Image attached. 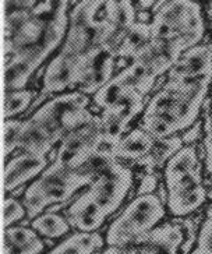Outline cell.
I'll use <instances>...</instances> for the list:
<instances>
[{"instance_id": "6da1fadb", "label": "cell", "mask_w": 212, "mask_h": 254, "mask_svg": "<svg viewBox=\"0 0 212 254\" xmlns=\"http://www.w3.org/2000/svg\"><path fill=\"white\" fill-rule=\"evenodd\" d=\"M212 78H167L147 102L140 127L155 140L182 134L200 120Z\"/></svg>"}, {"instance_id": "7a4b0ae2", "label": "cell", "mask_w": 212, "mask_h": 254, "mask_svg": "<svg viewBox=\"0 0 212 254\" xmlns=\"http://www.w3.org/2000/svg\"><path fill=\"white\" fill-rule=\"evenodd\" d=\"M133 168L114 159L99 171L88 189L64 207L73 229L98 232L107 218L117 212L134 185Z\"/></svg>"}, {"instance_id": "3957f363", "label": "cell", "mask_w": 212, "mask_h": 254, "mask_svg": "<svg viewBox=\"0 0 212 254\" xmlns=\"http://www.w3.org/2000/svg\"><path fill=\"white\" fill-rule=\"evenodd\" d=\"M70 24V10L51 14H32L28 10H11L4 15V58L28 56L42 66L60 48Z\"/></svg>"}, {"instance_id": "277c9868", "label": "cell", "mask_w": 212, "mask_h": 254, "mask_svg": "<svg viewBox=\"0 0 212 254\" xmlns=\"http://www.w3.org/2000/svg\"><path fill=\"white\" fill-rule=\"evenodd\" d=\"M204 161L197 144L183 145L163 166L166 207L173 217H187L200 209L208 198L204 183Z\"/></svg>"}, {"instance_id": "5b68a950", "label": "cell", "mask_w": 212, "mask_h": 254, "mask_svg": "<svg viewBox=\"0 0 212 254\" xmlns=\"http://www.w3.org/2000/svg\"><path fill=\"white\" fill-rule=\"evenodd\" d=\"M94 178L91 173L68 169L52 161L23 193L27 218L34 219L52 205L67 204L77 191L90 186Z\"/></svg>"}, {"instance_id": "8992f818", "label": "cell", "mask_w": 212, "mask_h": 254, "mask_svg": "<svg viewBox=\"0 0 212 254\" xmlns=\"http://www.w3.org/2000/svg\"><path fill=\"white\" fill-rule=\"evenodd\" d=\"M154 39H180L186 45L201 44L205 37V17L197 0H159L152 8Z\"/></svg>"}, {"instance_id": "52a82bcc", "label": "cell", "mask_w": 212, "mask_h": 254, "mask_svg": "<svg viewBox=\"0 0 212 254\" xmlns=\"http://www.w3.org/2000/svg\"><path fill=\"white\" fill-rule=\"evenodd\" d=\"M92 99L81 91H67L49 97L28 119L48 135L54 147L78 125L91 116Z\"/></svg>"}, {"instance_id": "ba28073f", "label": "cell", "mask_w": 212, "mask_h": 254, "mask_svg": "<svg viewBox=\"0 0 212 254\" xmlns=\"http://www.w3.org/2000/svg\"><path fill=\"white\" fill-rule=\"evenodd\" d=\"M165 202L157 193L136 195L106 231L107 246L131 247L165 218Z\"/></svg>"}, {"instance_id": "9c48e42d", "label": "cell", "mask_w": 212, "mask_h": 254, "mask_svg": "<svg viewBox=\"0 0 212 254\" xmlns=\"http://www.w3.org/2000/svg\"><path fill=\"white\" fill-rule=\"evenodd\" d=\"M113 148L106 142L104 123L99 113H92L88 119L73 128L56 147L53 161L74 171L85 172V168L98 151Z\"/></svg>"}, {"instance_id": "30bf717a", "label": "cell", "mask_w": 212, "mask_h": 254, "mask_svg": "<svg viewBox=\"0 0 212 254\" xmlns=\"http://www.w3.org/2000/svg\"><path fill=\"white\" fill-rule=\"evenodd\" d=\"M193 226L190 221H172L158 225L131 247L136 254H183V245Z\"/></svg>"}, {"instance_id": "8fae6325", "label": "cell", "mask_w": 212, "mask_h": 254, "mask_svg": "<svg viewBox=\"0 0 212 254\" xmlns=\"http://www.w3.org/2000/svg\"><path fill=\"white\" fill-rule=\"evenodd\" d=\"M189 46L180 39H154L138 51L133 60L147 67L157 78L170 71Z\"/></svg>"}, {"instance_id": "7c38bea8", "label": "cell", "mask_w": 212, "mask_h": 254, "mask_svg": "<svg viewBox=\"0 0 212 254\" xmlns=\"http://www.w3.org/2000/svg\"><path fill=\"white\" fill-rule=\"evenodd\" d=\"M51 158L48 155L34 154V152H25L17 154L11 159L6 161L4 168V191L8 193H17L23 194L24 186L37 179L41 173L45 171L51 165Z\"/></svg>"}, {"instance_id": "4fadbf2b", "label": "cell", "mask_w": 212, "mask_h": 254, "mask_svg": "<svg viewBox=\"0 0 212 254\" xmlns=\"http://www.w3.org/2000/svg\"><path fill=\"white\" fill-rule=\"evenodd\" d=\"M116 66L117 56L113 48L106 45L97 48L85 62L77 91H81L87 95H94L113 77Z\"/></svg>"}, {"instance_id": "5bb4252c", "label": "cell", "mask_w": 212, "mask_h": 254, "mask_svg": "<svg viewBox=\"0 0 212 254\" xmlns=\"http://www.w3.org/2000/svg\"><path fill=\"white\" fill-rule=\"evenodd\" d=\"M167 78H212V44H197L184 51Z\"/></svg>"}, {"instance_id": "9a60e30c", "label": "cell", "mask_w": 212, "mask_h": 254, "mask_svg": "<svg viewBox=\"0 0 212 254\" xmlns=\"http://www.w3.org/2000/svg\"><path fill=\"white\" fill-rule=\"evenodd\" d=\"M136 0H107V37L106 45L114 51L137 21Z\"/></svg>"}, {"instance_id": "2e32d148", "label": "cell", "mask_w": 212, "mask_h": 254, "mask_svg": "<svg viewBox=\"0 0 212 254\" xmlns=\"http://www.w3.org/2000/svg\"><path fill=\"white\" fill-rule=\"evenodd\" d=\"M145 106H147V98L144 94H141L137 88L129 85L123 90L120 97L116 99L113 105L101 111L99 115L104 120L113 122L127 131L130 123L136 119L140 113L144 112Z\"/></svg>"}, {"instance_id": "e0dca14e", "label": "cell", "mask_w": 212, "mask_h": 254, "mask_svg": "<svg viewBox=\"0 0 212 254\" xmlns=\"http://www.w3.org/2000/svg\"><path fill=\"white\" fill-rule=\"evenodd\" d=\"M157 144V140L144 128L138 126L127 131L113 148V155L121 162L136 164L150 155Z\"/></svg>"}, {"instance_id": "ac0fdd59", "label": "cell", "mask_w": 212, "mask_h": 254, "mask_svg": "<svg viewBox=\"0 0 212 254\" xmlns=\"http://www.w3.org/2000/svg\"><path fill=\"white\" fill-rule=\"evenodd\" d=\"M45 243L32 226H8L3 232V254H41Z\"/></svg>"}, {"instance_id": "d6986e66", "label": "cell", "mask_w": 212, "mask_h": 254, "mask_svg": "<svg viewBox=\"0 0 212 254\" xmlns=\"http://www.w3.org/2000/svg\"><path fill=\"white\" fill-rule=\"evenodd\" d=\"M4 91L23 90L28 85L32 75L41 67L38 62L24 55L4 58Z\"/></svg>"}, {"instance_id": "ffe728a7", "label": "cell", "mask_w": 212, "mask_h": 254, "mask_svg": "<svg viewBox=\"0 0 212 254\" xmlns=\"http://www.w3.org/2000/svg\"><path fill=\"white\" fill-rule=\"evenodd\" d=\"M106 245L105 238L99 232L77 231L68 235L46 254H94Z\"/></svg>"}, {"instance_id": "44dd1931", "label": "cell", "mask_w": 212, "mask_h": 254, "mask_svg": "<svg viewBox=\"0 0 212 254\" xmlns=\"http://www.w3.org/2000/svg\"><path fill=\"white\" fill-rule=\"evenodd\" d=\"M151 21L137 20L134 25L123 38L121 44L116 49L117 62L119 60H133L138 51H141L151 41Z\"/></svg>"}, {"instance_id": "7402d4cb", "label": "cell", "mask_w": 212, "mask_h": 254, "mask_svg": "<svg viewBox=\"0 0 212 254\" xmlns=\"http://www.w3.org/2000/svg\"><path fill=\"white\" fill-rule=\"evenodd\" d=\"M31 226L41 236L48 239H59L71 231V225L66 215H61L57 211L52 209H46L41 215L31 219Z\"/></svg>"}, {"instance_id": "603a6c76", "label": "cell", "mask_w": 212, "mask_h": 254, "mask_svg": "<svg viewBox=\"0 0 212 254\" xmlns=\"http://www.w3.org/2000/svg\"><path fill=\"white\" fill-rule=\"evenodd\" d=\"M37 97V91L23 90L4 91V119H14L18 115L27 112Z\"/></svg>"}, {"instance_id": "cb8c5ba5", "label": "cell", "mask_w": 212, "mask_h": 254, "mask_svg": "<svg viewBox=\"0 0 212 254\" xmlns=\"http://www.w3.org/2000/svg\"><path fill=\"white\" fill-rule=\"evenodd\" d=\"M205 175L212 180V99L208 98L203 109V138L200 141Z\"/></svg>"}, {"instance_id": "d4e9b609", "label": "cell", "mask_w": 212, "mask_h": 254, "mask_svg": "<svg viewBox=\"0 0 212 254\" xmlns=\"http://www.w3.org/2000/svg\"><path fill=\"white\" fill-rule=\"evenodd\" d=\"M24 120L20 119H4V125H3V138H4V158L6 161L8 157L18 150V140H20V133H21V127H23Z\"/></svg>"}, {"instance_id": "484cf974", "label": "cell", "mask_w": 212, "mask_h": 254, "mask_svg": "<svg viewBox=\"0 0 212 254\" xmlns=\"http://www.w3.org/2000/svg\"><path fill=\"white\" fill-rule=\"evenodd\" d=\"M27 217V209L14 195H6L3 204V226L8 228Z\"/></svg>"}, {"instance_id": "4316f807", "label": "cell", "mask_w": 212, "mask_h": 254, "mask_svg": "<svg viewBox=\"0 0 212 254\" xmlns=\"http://www.w3.org/2000/svg\"><path fill=\"white\" fill-rule=\"evenodd\" d=\"M204 250H212V205L207 209V215L198 232L197 246Z\"/></svg>"}, {"instance_id": "83f0119b", "label": "cell", "mask_w": 212, "mask_h": 254, "mask_svg": "<svg viewBox=\"0 0 212 254\" xmlns=\"http://www.w3.org/2000/svg\"><path fill=\"white\" fill-rule=\"evenodd\" d=\"M159 179L155 172H148L143 175L141 182L138 185L136 195L140 194H150V193H155V190L159 187Z\"/></svg>"}, {"instance_id": "f1b7e54d", "label": "cell", "mask_w": 212, "mask_h": 254, "mask_svg": "<svg viewBox=\"0 0 212 254\" xmlns=\"http://www.w3.org/2000/svg\"><path fill=\"white\" fill-rule=\"evenodd\" d=\"M182 140L184 142V145H189V144H197L201 141L203 138V120H198L191 127H189L186 131H183Z\"/></svg>"}, {"instance_id": "f546056e", "label": "cell", "mask_w": 212, "mask_h": 254, "mask_svg": "<svg viewBox=\"0 0 212 254\" xmlns=\"http://www.w3.org/2000/svg\"><path fill=\"white\" fill-rule=\"evenodd\" d=\"M101 254H136L133 247H119V246H107Z\"/></svg>"}, {"instance_id": "4dcf8cb0", "label": "cell", "mask_w": 212, "mask_h": 254, "mask_svg": "<svg viewBox=\"0 0 212 254\" xmlns=\"http://www.w3.org/2000/svg\"><path fill=\"white\" fill-rule=\"evenodd\" d=\"M159 0H136V6L138 10H147L150 11L155 7V4L158 3Z\"/></svg>"}, {"instance_id": "1f68e13d", "label": "cell", "mask_w": 212, "mask_h": 254, "mask_svg": "<svg viewBox=\"0 0 212 254\" xmlns=\"http://www.w3.org/2000/svg\"><path fill=\"white\" fill-rule=\"evenodd\" d=\"M208 15H210V20L212 23V0H210V4H208Z\"/></svg>"}, {"instance_id": "d6a6232c", "label": "cell", "mask_w": 212, "mask_h": 254, "mask_svg": "<svg viewBox=\"0 0 212 254\" xmlns=\"http://www.w3.org/2000/svg\"><path fill=\"white\" fill-rule=\"evenodd\" d=\"M76 1H77V0H73V3H76Z\"/></svg>"}]
</instances>
